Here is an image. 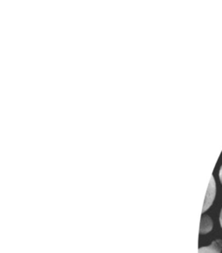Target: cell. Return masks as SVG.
<instances>
[{
  "label": "cell",
  "instance_id": "3957f363",
  "mask_svg": "<svg viewBox=\"0 0 222 253\" xmlns=\"http://www.w3.org/2000/svg\"><path fill=\"white\" fill-rule=\"evenodd\" d=\"M214 224L211 218L208 215H202L201 220V227H200V234H207L210 232L213 229Z\"/></svg>",
  "mask_w": 222,
  "mask_h": 253
},
{
  "label": "cell",
  "instance_id": "6da1fadb",
  "mask_svg": "<svg viewBox=\"0 0 222 253\" xmlns=\"http://www.w3.org/2000/svg\"><path fill=\"white\" fill-rule=\"evenodd\" d=\"M215 187H216V186H215V179H214V177L212 176L210 185H209V187H208V194H207V196H206L204 208H203V212L207 211L208 208L211 207L213 202H214V200H215V192H216V188H215Z\"/></svg>",
  "mask_w": 222,
  "mask_h": 253
},
{
  "label": "cell",
  "instance_id": "7a4b0ae2",
  "mask_svg": "<svg viewBox=\"0 0 222 253\" xmlns=\"http://www.w3.org/2000/svg\"><path fill=\"white\" fill-rule=\"evenodd\" d=\"M222 240L217 239L210 246H203L199 249V253H222Z\"/></svg>",
  "mask_w": 222,
  "mask_h": 253
},
{
  "label": "cell",
  "instance_id": "5b68a950",
  "mask_svg": "<svg viewBox=\"0 0 222 253\" xmlns=\"http://www.w3.org/2000/svg\"><path fill=\"white\" fill-rule=\"evenodd\" d=\"M220 223H221V225H222V211H221V215H220Z\"/></svg>",
  "mask_w": 222,
  "mask_h": 253
},
{
  "label": "cell",
  "instance_id": "277c9868",
  "mask_svg": "<svg viewBox=\"0 0 222 253\" xmlns=\"http://www.w3.org/2000/svg\"><path fill=\"white\" fill-rule=\"evenodd\" d=\"M219 176H220V180H221V182L222 184V166L221 167V169H220V172H219Z\"/></svg>",
  "mask_w": 222,
  "mask_h": 253
}]
</instances>
